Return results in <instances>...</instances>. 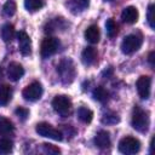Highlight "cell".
<instances>
[{"mask_svg": "<svg viewBox=\"0 0 155 155\" xmlns=\"http://www.w3.org/2000/svg\"><path fill=\"white\" fill-rule=\"evenodd\" d=\"M16 10H17V5H16V2L13 0H7L2 6V12L7 17L13 16L16 13Z\"/></svg>", "mask_w": 155, "mask_h": 155, "instance_id": "23", "label": "cell"}, {"mask_svg": "<svg viewBox=\"0 0 155 155\" xmlns=\"http://www.w3.org/2000/svg\"><path fill=\"white\" fill-rule=\"evenodd\" d=\"M140 149V142L134 137H125L119 142V151L126 155L138 153Z\"/></svg>", "mask_w": 155, "mask_h": 155, "instance_id": "6", "label": "cell"}, {"mask_svg": "<svg viewBox=\"0 0 155 155\" xmlns=\"http://www.w3.org/2000/svg\"><path fill=\"white\" fill-rule=\"evenodd\" d=\"M139 13L134 6H127L121 12V19L127 24H133L138 21Z\"/></svg>", "mask_w": 155, "mask_h": 155, "instance_id": "12", "label": "cell"}, {"mask_svg": "<svg viewBox=\"0 0 155 155\" xmlns=\"http://www.w3.org/2000/svg\"><path fill=\"white\" fill-rule=\"evenodd\" d=\"M52 107L56 113H58L62 116H67L71 110V101L69 99V97L64 94H59L53 98Z\"/></svg>", "mask_w": 155, "mask_h": 155, "instance_id": "7", "label": "cell"}, {"mask_svg": "<svg viewBox=\"0 0 155 155\" xmlns=\"http://www.w3.org/2000/svg\"><path fill=\"white\" fill-rule=\"evenodd\" d=\"M105 1H111V0H105Z\"/></svg>", "mask_w": 155, "mask_h": 155, "instance_id": "31", "label": "cell"}, {"mask_svg": "<svg viewBox=\"0 0 155 155\" xmlns=\"http://www.w3.org/2000/svg\"><path fill=\"white\" fill-rule=\"evenodd\" d=\"M94 144L96 147L101 148V149H105L110 145V137L109 133L107 131H98L97 134L94 136Z\"/></svg>", "mask_w": 155, "mask_h": 155, "instance_id": "15", "label": "cell"}, {"mask_svg": "<svg viewBox=\"0 0 155 155\" xmlns=\"http://www.w3.org/2000/svg\"><path fill=\"white\" fill-rule=\"evenodd\" d=\"M81 61L85 65H92L97 61V51L92 46H87L84 48L81 53Z\"/></svg>", "mask_w": 155, "mask_h": 155, "instance_id": "13", "label": "cell"}, {"mask_svg": "<svg viewBox=\"0 0 155 155\" xmlns=\"http://www.w3.org/2000/svg\"><path fill=\"white\" fill-rule=\"evenodd\" d=\"M23 97L25 101L29 102H36L38 99L41 98L42 96V85L38 81H34L31 84H29L22 92Z\"/></svg>", "mask_w": 155, "mask_h": 155, "instance_id": "8", "label": "cell"}, {"mask_svg": "<svg viewBox=\"0 0 155 155\" xmlns=\"http://www.w3.org/2000/svg\"><path fill=\"white\" fill-rule=\"evenodd\" d=\"M78 117L81 122L84 124H90L93 119V113L91 109L86 108V107H80L78 109Z\"/></svg>", "mask_w": 155, "mask_h": 155, "instance_id": "20", "label": "cell"}, {"mask_svg": "<svg viewBox=\"0 0 155 155\" xmlns=\"http://www.w3.org/2000/svg\"><path fill=\"white\" fill-rule=\"evenodd\" d=\"M108 96H109V93L103 86H97L92 92V97L101 103H105L108 101Z\"/></svg>", "mask_w": 155, "mask_h": 155, "instance_id": "21", "label": "cell"}, {"mask_svg": "<svg viewBox=\"0 0 155 155\" xmlns=\"http://www.w3.org/2000/svg\"><path fill=\"white\" fill-rule=\"evenodd\" d=\"M13 132H15L13 124L8 119H6L4 116H0V134H2V136H10Z\"/></svg>", "mask_w": 155, "mask_h": 155, "instance_id": "18", "label": "cell"}, {"mask_svg": "<svg viewBox=\"0 0 155 155\" xmlns=\"http://www.w3.org/2000/svg\"><path fill=\"white\" fill-rule=\"evenodd\" d=\"M140 46H142V36L137 34H130L124 38L121 42V51L125 54H131L138 51Z\"/></svg>", "mask_w": 155, "mask_h": 155, "instance_id": "3", "label": "cell"}, {"mask_svg": "<svg viewBox=\"0 0 155 155\" xmlns=\"http://www.w3.org/2000/svg\"><path fill=\"white\" fill-rule=\"evenodd\" d=\"M154 58H155V52H150L148 61H149V63H150V65H151V67H154V65H155V63H154Z\"/></svg>", "mask_w": 155, "mask_h": 155, "instance_id": "30", "label": "cell"}, {"mask_svg": "<svg viewBox=\"0 0 155 155\" xmlns=\"http://www.w3.org/2000/svg\"><path fill=\"white\" fill-rule=\"evenodd\" d=\"M147 18H148V23L150 25L151 29L155 28V23H154V5L150 4L148 7V12H147Z\"/></svg>", "mask_w": 155, "mask_h": 155, "instance_id": "28", "label": "cell"}, {"mask_svg": "<svg viewBox=\"0 0 155 155\" xmlns=\"http://www.w3.org/2000/svg\"><path fill=\"white\" fill-rule=\"evenodd\" d=\"M44 0H24V7L29 12H35L42 8Z\"/></svg>", "mask_w": 155, "mask_h": 155, "instance_id": "22", "label": "cell"}, {"mask_svg": "<svg viewBox=\"0 0 155 155\" xmlns=\"http://www.w3.org/2000/svg\"><path fill=\"white\" fill-rule=\"evenodd\" d=\"M35 131L39 136L41 137H46V138H51L53 140H62L63 139V133L56 128H53L50 124L47 122H40L36 125Z\"/></svg>", "mask_w": 155, "mask_h": 155, "instance_id": "5", "label": "cell"}, {"mask_svg": "<svg viewBox=\"0 0 155 155\" xmlns=\"http://www.w3.org/2000/svg\"><path fill=\"white\" fill-rule=\"evenodd\" d=\"M12 98V88L8 85H0V105H6Z\"/></svg>", "mask_w": 155, "mask_h": 155, "instance_id": "19", "label": "cell"}, {"mask_svg": "<svg viewBox=\"0 0 155 155\" xmlns=\"http://www.w3.org/2000/svg\"><path fill=\"white\" fill-rule=\"evenodd\" d=\"M132 127L138 132H147L149 127V116L148 113L144 111L138 105H134L132 111Z\"/></svg>", "mask_w": 155, "mask_h": 155, "instance_id": "2", "label": "cell"}, {"mask_svg": "<svg viewBox=\"0 0 155 155\" xmlns=\"http://www.w3.org/2000/svg\"><path fill=\"white\" fill-rule=\"evenodd\" d=\"M15 114H16V116H18V119H19L21 121H25V120L28 119V116H29V110H28L27 108L19 107V108H17V109L15 110Z\"/></svg>", "mask_w": 155, "mask_h": 155, "instance_id": "27", "label": "cell"}, {"mask_svg": "<svg viewBox=\"0 0 155 155\" xmlns=\"http://www.w3.org/2000/svg\"><path fill=\"white\" fill-rule=\"evenodd\" d=\"M99 36H101V33H99V28L94 24L90 25L86 30H85V39L91 42V44H97L99 41Z\"/></svg>", "mask_w": 155, "mask_h": 155, "instance_id": "17", "label": "cell"}, {"mask_svg": "<svg viewBox=\"0 0 155 155\" xmlns=\"http://www.w3.org/2000/svg\"><path fill=\"white\" fill-rule=\"evenodd\" d=\"M42 149H44V153H46V154H59L61 153V150L57 147H54L52 144H48V143H44Z\"/></svg>", "mask_w": 155, "mask_h": 155, "instance_id": "29", "label": "cell"}, {"mask_svg": "<svg viewBox=\"0 0 155 155\" xmlns=\"http://www.w3.org/2000/svg\"><path fill=\"white\" fill-rule=\"evenodd\" d=\"M150 86H151V79L149 76H140L137 82V92L142 99H148L150 96Z\"/></svg>", "mask_w": 155, "mask_h": 155, "instance_id": "10", "label": "cell"}, {"mask_svg": "<svg viewBox=\"0 0 155 155\" xmlns=\"http://www.w3.org/2000/svg\"><path fill=\"white\" fill-rule=\"evenodd\" d=\"M105 30H107V34L109 38H114L117 33V25L116 23L114 22L113 18H109L107 22H105Z\"/></svg>", "mask_w": 155, "mask_h": 155, "instance_id": "25", "label": "cell"}, {"mask_svg": "<svg viewBox=\"0 0 155 155\" xmlns=\"http://www.w3.org/2000/svg\"><path fill=\"white\" fill-rule=\"evenodd\" d=\"M88 5H90V0H69V2L67 4L69 11L74 15L81 13L88 7Z\"/></svg>", "mask_w": 155, "mask_h": 155, "instance_id": "14", "label": "cell"}, {"mask_svg": "<svg viewBox=\"0 0 155 155\" xmlns=\"http://www.w3.org/2000/svg\"><path fill=\"white\" fill-rule=\"evenodd\" d=\"M24 75V68L17 63V62H11L7 67V76L12 81H18L22 76Z\"/></svg>", "mask_w": 155, "mask_h": 155, "instance_id": "11", "label": "cell"}, {"mask_svg": "<svg viewBox=\"0 0 155 155\" xmlns=\"http://www.w3.org/2000/svg\"><path fill=\"white\" fill-rule=\"evenodd\" d=\"M13 143L8 138H0V154H10L12 151Z\"/></svg>", "mask_w": 155, "mask_h": 155, "instance_id": "24", "label": "cell"}, {"mask_svg": "<svg viewBox=\"0 0 155 155\" xmlns=\"http://www.w3.org/2000/svg\"><path fill=\"white\" fill-rule=\"evenodd\" d=\"M59 40L57 38H53V36H47L42 40L41 42V47H40V53H41V57L42 58H48L51 56H53L58 48H59Z\"/></svg>", "mask_w": 155, "mask_h": 155, "instance_id": "4", "label": "cell"}, {"mask_svg": "<svg viewBox=\"0 0 155 155\" xmlns=\"http://www.w3.org/2000/svg\"><path fill=\"white\" fill-rule=\"evenodd\" d=\"M119 121H120V117L115 113H107L102 117V122L103 124H107V125H115Z\"/></svg>", "mask_w": 155, "mask_h": 155, "instance_id": "26", "label": "cell"}, {"mask_svg": "<svg viewBox=\"0 0 155 155\" xmlns=\"http://www.w3.org/2000/svg\"><path fill=\"white\" fill-rule=\"evenodd\" d=\"M16 35V31H15V27L10 23H5L1 28H0V36L1 39L5 41V42H10L13 40Z\"/></svg>", "mask_w": 155, "mask_h": 155, "instance_id": "16", "label": "cell"}, {"mask_svg": "<svg viewBox=\"0 0 155 155\" xmlns=\"http://www.w3.org/2000/svg\"><path fill=\"white\" fill-rule=\"evenodd\" d=\"M16 35H17V40H18L19 52L23 56H29L31 53V40H30L29 35L23 30H19Z\"/></svg>", "mask_w": 155, "mask_h": 155, "instance_id": "9", "label": "cell"}, {"mask_svg": "<svg viewBox=\"0 0 155 155\" xmlns=\"http://www.w3.org/2000/svg\"><path fill=\"white\" fill-rule=\"evenodd\" d=\"M57 73L59 74L61 81L64 85L71 84L76 75V70L73 61L70 58H63L57 65Z\"/></svg>", "mask_w": 155, "mask_h": 155, "instance_id": "1", "label": "cell"}]
</instances>
